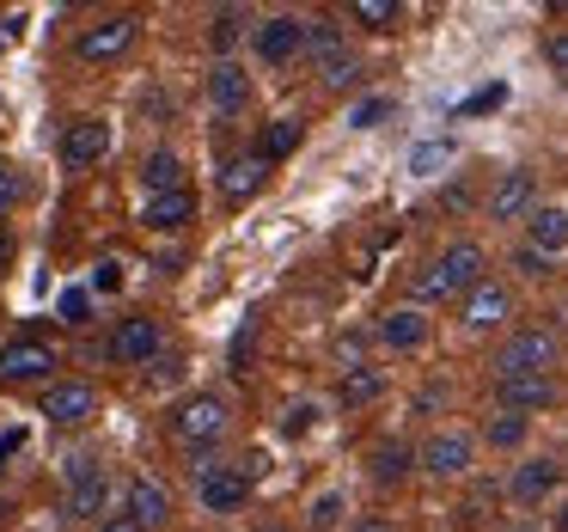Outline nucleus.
I'll return each instance as SVG.
<instances>
[{"label": "nucleus", "mask_w": 568, "mask_h": 532, "mask_svg": "<svg viewBox=\"0 0 568 532\" xmlns=\"http://www.w3.org/2000/svg\"><path fill=\"white\" fill-rule=\"evenodd\" d=\"M489 258H483V245L477 239H458V245H446L440 258L428 263V270L409 282V294L416 300H453V294H477L483 282H489Z\"/></svg>", "instance_id": "obj_1"}, {"label": "nucleus", "mask_w": 568, "mask_h": 532, "mask_svg": "<svg viewBox=\"0 0 568 532\" xmlns=\"http://www.w3.org/2000/svg\"><path fill=\"white\" fill-rule=\"evenodd\" d=\"M556 331H538V324H526V331H514L501 349H495V380H531V373H550L556 368Z\"/></svg>", "instance_id": "obj_2"}, {"label": "nucleus", "mask_w": 568, "mask_h": 532, "mask_svg": "<svg viewBox=\"0 0 568 532\" xmlns=\"http://www.w3.org/2000/svg\"><path fill=\"white\" fill-rule=\"evenodd\" d=\"M190 478H196V502L209 508V514H233V508L245 502V490H251L245 465H214V459L190 465Z\"/></svg>", "instance_id": "obj_3"}, {"label": "nucleus", "mask_w": 568, "mask_h": 532, "mask_svg": "<svg viewBox=\"0 0 568 532\" xmlns=\"http://www.w3.org/2000/svg\"><path fill=\"white\" fill-rule=\"evenodd\" d=\"M306 50H312V19H300V13H275V19H263V26H257V56H263L270 68L300 62Z\"/></svg>", "instance_id": "obj_4"}, {"label": "nucleus", "mask_w": 568, "mask_h": 532, "mask_svg": "<svg viewBox=\"0 0 568 532\" xmlns=\"http://www.w3.org/2000/svg\"><path fill=\"white\" fill-rule=\"evenodd\" d=\"M172 434L184 446H209V441H221L226 434V404L214 392H196V398H184L178 404V416H172Z\"/></svg>", "instance_id": "obj_5"}, {"label": "nucleus", "mask_w": 568, "mask_h": 532, "mask_svg": "<svg viewBox=\"0 0 568 532\" xmlns=\"http://www.w3.org/2000/svg\"><path fill=\"white\" fill-rule=\"evenodd\" d=\"M135 31H141V19H135V13H104L99 26L80 31L74 56H80V62H116V56H123L129 43H135Z\"/></svg>", "instance_id": "obj_6"}, {"label": "nucleus", "mask_w": 568, "mask_h": 532, "mask_svg": "<svg viewBox=\"0 0 568 532\" xmlns=\"http://www.w3.org/2000/svg\"><path fill=\"white\" fill-rule=\"evenodd\" d=\"M111 153V123L104 117H74L62 129V165L68 172H92V165Z\"/></svg>", "instance_id": "obj_7"}, {"label": "nucleus", "mask_w": 568, "mask_h": 532, "mask_svg": "<svg viewBox=\"0 0 568 532\" xmlns=\"http://www.w3.org/2000/svg\"><path fill=\"white\" fill-rule=\"evenodd\" d=\"M111 355L129 361V368H148V361H160V355H165V324L148 319V312L123 319V324H116V337H111Z\"/></svg>", "instance_id": "obj_8"}, {"label": "nucleus", "mask_w": 568, "mask_h": 532, "mask_svg": "<svg viewBox=\"0 0 568 532\" xmlns=\"http://www.w3.org/2000/svg\"><path fill=\"white\" fill-rule=\"evenodd\" d=\"M470 459H477V441L458 434V429H446V434H428V441H422L416 465L428 471V478H465Z\"/></svg>", "instance_id": "obj_9"}, {"label": "nucleus", "mask_w": 568, "mask_h": 532, "mask_svg": "<svg viewBox=\"0 0 568 532\" xmlns=\"http://www.w3.org/2000/svg\"><path fill=\"white\" fill-rule=\"evenodd\" d=\"M312 62H318V80L324 87H348L355 80V50L343 43V31L312 19Z\"/></svg>", "instance_id": "obj_10"}, {"label": "nucleus", "mask_w": 568, "mask_h": 532, "mask_svg": "<svg viewBox=\"0 0 568 532\" xmlns=\"http://www.w3.org/2000/svg\"><path fill=\"white\" fill-rule=\"evenodd\" d=\"M43 416L55 422V429H80L87 416H99V392H92L87 380H62L43 392Z\"/></svg>", "instance_id": "obj_11"}, {"label": "nucleus", "mask_w": 568, "mask_h": 532, "mask_svg": "<svg viewBox=\"0 0 568 532\" xmlns=\"http://www.w3.org/2000/svg\"><path fill=\"white\" fill-rule=\"evenodd\" d=\"M123 514L135 520L141 532L165 526V520H172V495H165V483H153V478H135V483H129V495H123Z\"/></svg>", "instance_id": "obj_12"}, {"label": "nucleus", "mask_w": 568, "mask_h": 532, "mask_svg": "<svg viewBox=\"0 0 568 532\" xmlns=\"http://www.w3.org/2000/svg\"><path fill=\"white\" fill-rule=\"evenodd\" d=\"M50 368H55V349L31 343V337L0 349V380H50Z\"/></svg>", "instance_id": "obj_13"}, {"label": "nucleus", "mask_w": 568, "mask_h": 532, "mask_svg": "<svg viewBox=\"0 0 568 532\" xmlns=\"http://www.w3.org/2000/svg\"><path fill=\"white\" fill-rule=\"evenodd\" d=\"M209 104L221 117H239L251 104V80H245V68L239 62H214V74H209Z\"/></svg>", "instance_id": "obj_14"}, {"label": "nucleus", "mask_w": 568, "mask_h": 532, "mask_svg": "<svg viewBox=\"0 0 568 532\" xmlns=\"http://www.w3.org/2000/svg\"><path fill=\"white\" fill-rule=\"evenodd\" d=\"M507 312H514V294L501 282H483L477 294H465V331H495Z\"/></svg>", "instance_id": "obj_15"}, {"label": "nucleus", "mask_w": 568, "mask_h": 532, "mask_svg": "<svg viewBox=\"0 0 568 532\" xmlns=\"http://www.w3.org/2000/svg\"><path fill=\"white\" fill-rule=\"evenodd\" d=\"M495 398H501V410H544V404H556V380L550 373H531V380H495Z\"/></svg>", "instance_id": "obj_16"}, {"label": "nucleus", "mask_w": 568, "mask_h": 532, "mask_svg": "<svg viewBox=\"0 0 568 532\" xmlns=\"http://www.w3.org/2000/svg\"><path fill=\"white\" fill-rule=\"evenodd\" d=\"M379 343L385 349H404V355L428 343V319H422V307H392V312H385V319H379Z\"/></svg>", "instance_id": "obj_17"}, {"label": "nucleus", "mask_w": 568, "mask_h": 532, "mask_svg": "<svg viewBox=\"0 0 568 532\" xmlns=\"http://www.w3.org/2000/svg\"><path fill=\"white\" fill-rule=\"evenodd\" d=\"M531 172H501V184L489 190V221H519L531 209Z\"/></svg>", "instance_id": "obj_18"}, {"label": "nucleus", "mask_w": 568, "mask_h": 532, "mask_svg": "<svg viewBox=\"0 0 568 532\" xmlns=\"http://www.w3.org/2000/svg\"><path fill=\"white\" fill-rule=\"evenodd\" d=\"M141 190H148V202L153 197H178V190H184V160H178L172 148L148 153V160H141Z\"/></svg>", "instance_id": "obj_19"}, {"label": "nucleus", "mask_w": 568, "mask_h": 532, "mask_svg": "<svg viewBox=\"0 0 568 532\" xmlns=\"http://www.w3.org/2000/svg\"><path fill=\"white\" fill-rule=\"evenodd\" d=\"M263 172H270V165L257 160V153H245V160H226L221 165V197L226 202H251L263 190Z\"/></svg>", "instance_id": "obj_20"}, {"label": "nucleus", "mask_w": 568, "mask_h": 532, "mask_svg": "<svg viewBox=\"0 0 568 532\" xmlns=\"http://www.w3.org/2000/svg\"><path fill=\"white\" fill-rule=\"evenodd\" d=\"M556 478H562V465H550V459H526V465L514 471V483H507V495H514V502H544V495L556 490Z\"/></svg>", "instance_id": "obj_21"}, {"label": "nucleus", "mask_w": 568, "mask_h": 532, "mask_svg": "<svg viewBox=\"0 0 568 532\" xmlns=\"http://www.w3.org/2000/svg\"><path fill=\"white\" fill-rule=\"evenodd\" d=\"M141 221H148L153 233H178V227L196 221V197H190V190H178V197H153L148 209H141Z\"/></svg>", "instance_id": "obj_22"}, {"label": "nucleus", "mask_w": 568, "mask_h": 532, "mask_svg": "<svg viewBox=\"0 0 568 532\" xmlns=\"http://www.w3.org/2000/svg\"><path fill=\"white\" fill-rule=\"evenodd\" d=\"M104 495H111V483H104V471H92V478L68 483L62 514H68V520H99V514H104Z\"/></svg>", "instance_id": "obj_23"}, {"label": "nucleus", "mask_w": 568, "mask_h": 532, "mask_svg": "<svg viewBox=\"0 0 568 532\" xmlns=\"http://www.w3.org/2000/svg\"><path fill=\"white\" fill-rule=\"evenodd\" d=\"M300 117H275V123H263V135H257V160L263 165H275V160H287V153L300 148Z\"/></svg>", "instance_id": "obj_24"}, {"label": "nucleus", "mask_w": 568, "mask_h": 532, "mask_svg": "<svg viewBox=\"0 0 568 532\" xmlns=\"http://www.w3.org/2000/svg\"><path fill=\"white\" fill-rule=\"evenodd\" d=\"M379 392H385V373L367 368V361H355V368L343 373V385H336V398H343L348 410H355V404H373Z\"/></svg>", "instance_id": "obj_25"}, {"label": "nucleus", "mask_w": 568, "mask_h": 532, "mask_svg": "<svg viewBox=\"0 0 568 532\" xmlns=\"http://www.w3.org/2000/svg\"><path fill=\"white\" fill-rule=\"evenodd\" d=\"M526 227H531V245H538L544 258H556V251L568 245V214L562 209H531Z\"/></svg>", "instance_id": "obj_26"}, {"label": "nucleus", "mask_w": 568, "mask_h": 532, "mask_svg": "<svg viewBox=\"0 0 568 532\" xmlns=\"http://www.w3.org/2000/svg\"><path fill=\"white\" fill-rule=\"evenodd\" d=\"M409 465H416V453H409L404 441H385V446H373V478H379V483H397Z\"/></svg>", "instance_id": "obj_27"}, {"label": "nucleus", "mask_w": 568, "mask_h": 532, "mask_svg": "<svg viewBox=\"0 0 568 532\" xmlns=\"http://www.w3.org/2000/svg\"><path fill=\"white\" fill-rule=\"evenodd\" d=\"M526 429H531V422L519 416V410H495V416H489V446H501V453H507V446L526 441Z\"/></svg>", "instance_id": "obj_28"}, {"label": "nucleus", "mask_w": 568, "mask_h": 532, "mask_svg": "<svg viewBox=\"0 0 568 532\" xmlns=\"http://www.w3.org/2000/svg\"><path fill=\"white\" fill-rule=\"evenodd\" d=\"M348 19H355V26H367V31H392L397 26V0H355V7H348Z\"/></svg>", "instance_id": "obj_29"}, {"label": "nucleus", "mask_w": 568, "mask_h": 532, "mask_svg": "<svg viewBox=\"0 0 568 532\" xmlns=\"http://www.w3.org/2000/svg\"><path fill=\"white\" fill-rule=\"evenodd\" d=\"M343 514H348V502L336 490H324L318 502H312V532H336V526H343Z\"/></svg>", "instance_id": "obj_30"}, {"label": "nucleus", "mask_w": 568, "mask_h": 532, "mask_svg": "<svg viewBox=\"0 0 568 532\" xmlns=\"http://www.w3.org/2000/svg\"><path fill=\"white\" fill-rule=\"evenodd\" d=\"M446 160H453V141H422V148L409 153V172L434 178V165H446Z\"/></svg>", "instance_id": "obj_31"}, {"label": "nucleus", "mask_w": 568, "mask_h": 532, "mask_svg": "<svg viewBox=\"0 0 568 532\" xmlns=\"http://www.w3.org/2000/svg\"><path fill=\"white\" fill-rule=\"evenodd\" d=\"M385 117H392V99L379 92V99H361L355 111H348V129H379Z\"/></svg>", "instance_id": "obj_32"}, {"label": "nucleus", "mask_w": 568, "mask_h": 532, "mask_svg": "<svg viewBox=\"0 0 568 532\" xmlns=\"http://www.w3.org/2000/svg\"><path fill=\"white\" fill-rule=\"evenodd\" d=\"M245 26H251V19L239 13V7H226V13L214 19V50H233V43H239V31H245Z\"/></svg>", "instance_id": "obj_33"}, {"label": "nucleus", "mask_w": 568, "mask_h": 532, "mask_svg": "<svg viewBox=\"0 0 568 532\" xmlns=\"http://www.w3.org/2000/svg\"><path fill=\"white\" fill-rule=\"evenodd\" d=\"M514 270H519V275H531V282H538V275H550V258H544L538 245H526V251H514Z\"/></svg>", "instance_id": "obj_34"}, {"label": "nucleus", "mask_w": 568, "mask_h": 532, "mask_svg": "<svg viewBox=\"0 0 568 532\" xmlns=\"http://www.w3.org/2000/svg\"><path fill=\"white\" fill-rule=\"evenodd\" d=\"M312 416H318V404H287L282 410V434H306Z\"/></svg>", "instance_id": "obj_35"}, {"label": "nucleus", "mask_w": 568, "mask_h": 532, "mask_svg": "<svg viewBox=\"0 0 568 532\" xmlns=\"http://www.w3.org/2000/svg\"><path fill=\"white\" fill-rule=\"evenodd\" d=\"M87 307H92L87 288H68L62 294V324H87Z\"/></svg>", "instance_id": "obj_36"}, {"label": "nucleus", "mask_w": 568, "mask_h": 532, "mask_svg": "<svg viewBox=\"0 0 568 532\" xmlns=\"http://www.w3.org/2000/svg\"><path fill=\"white\" fill-rule=\"evenodd\" d=\"M251 343H257V319H245V331L233 337V373H245V361H251Z\"/></svg>", "instance_id": "obj_37"}, {"label": "nucleus", "mask_w": 568, "mask_h": 532, "mask_svg": "<svg viewBox=\"0 0 568 532\" xmlns=\"http://www.w3.org/2000/svg\"><path fill=\"white\" fill-rule=\"evenodd\" d=\"M13 202H19V172L13 165H0V221L13 214Z\"/></svg>", "instance_id": "obj_38"}, {"label": "nucleus", "mask_w": 568, "mask_h": 532, "mask_svg": "<svg viewBox=\"0 0 568 532\" xmlns=\"http://www.w3.org/2000/svg\"><path fill=\"white\" fill-rule=\"evenodd\" d=\"M501 99H507V87H483V92H470V99H465V117H470V111H495Z\"/></svg>", "instance_id": "obj_39"}, {"label": "nucleus", "mask_w": 568, "mask_h": 532, "mask_svg": "<svg viewBox=\"0 0 568 532\" xmlns=\"http://www.w3.org/2000/svg\"><path fill=\"white\" fill-rule=\"evenodd\" d=\"M92 288H99V294H116V288H123V275H116V263H99V270H92Z\"/></svg>", "instance_id": "obj_40"}, {"label": "nucleus", "mask_w": 568, "mask_h": 532, "mask_svg": "<svg viewBox=\"0 0 568 532\" xmlns=\"http://www.w3.org/2000/svg\"><path fill=\"white\" fill-rule=\"evenodd\" d=\"M178 373H184V361H178V355H160V361H153V385H172Z\"/></svg>", "instance_id": "obj_41"}, {"label": "nucleus", "mask_w": 568, "mask_h": 532, "mask_svg": "<svg viewBox=\"0 0 568 532\" xmlns=\"http://www.w3.org/2000/svg\"><path fill=\"white\" fill-rule=\"evenodd\" d=\"M550 62L568 74V31H562V38H550Z\"/></svg>", "instance_id": "obj_42"}, {"label": "nucleus", "mask_w": 568, "mask_h": 532, "mask_svg": "<svg viewBox=\"0 0 568 532\" xmlns=\"http://www.w3.org/2000/svg\"><path fill=\"white\" fill-rule=\"evenodd\" d=\"M348 532H392V520H379V514H367V520H355Z\"/></svg>", "instance_id": "obj_43"}, {"label": "nucleus", "mask_w": 568, "mask_h": 532, "mask_svg": "<svg viewBox=\"0 0 568 532\" xmlns=\"http://www.w3.org/2000/svg\"><path fill=\"white\" fill-rule=\"evenodd\" d=\"M99 532H141V526L129 514H116V520H99Z\"/></svg>", "instance_id": "obj_44"}, {"label": "nucleus", "mask_w": 568, "mask_h": 532, "mask_svg": "<svg viewBox=\"0 0 568 532\" xmlns=\"http://www.w3.org/2000/svg\"><path fill=\"white\" fill-rule=\"evenodd\" d=\"M19 441H26V429H7V434H0V459L19 453Z\"/></svg>", "instance_id": "obj_45"}, {"label": "nucleus", "mask_w": 568, "mask_h": 532, "mask_svg": "<svg viewBox=\"0 0 568 532\" xmlns=\"http://www.w3.org/2000/svg\"><path fill=\"white\" fill-rule=\"evenodd\" d=\"M7 251H13V239H7V233H0V263H7Z\"/></svg>", "instance_id": "obj_46"}, {"label": "nucleus", "mask_w": 568, "mask_h": 532, "mask_svg": "<svg viewBox=\"0 0 568 532\" xmlns=\"http://www.w3.org/2000/svg\"><path fill=\"white\" fill-rule=\"evenodd\" d=\"M556 532H568V508H562V520H556Z\"/></svg>", "instance_id": "obj_47"}, {"label": "nucleus", "mask_w": 568, "mask_h": 532, "mask_svg": "<svg viewBox=\"0 0 568 532\" xmlns=\"http://www.w3.org/2000/svg\"><path fill=\"white\" fill-rule=\"evenodd\" d=\"M0 50H7V31H0Z\"/></svg>", "instance_id": "obj_48"}, {"label": "nucleus", "mask_w": 568, "mask_h": 532, "mask_svg": "<svg viewBox=\"0 0 568 532\" xmlns=\"http://www.w3.org/2000/svg\"><path fill=\"white\" fill-rule=\"evenodd\" d=\"M263 532H282V526H263Z\"/></svg>", "instance_id": "obj_49"}]
</instances>
